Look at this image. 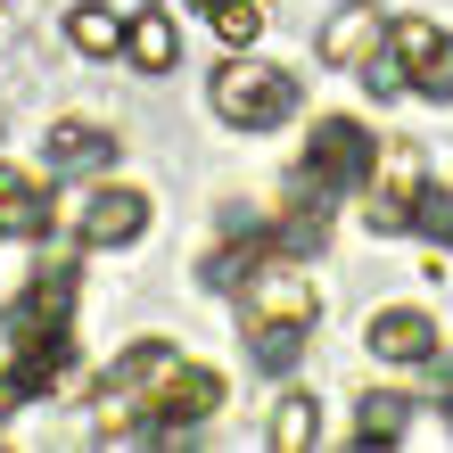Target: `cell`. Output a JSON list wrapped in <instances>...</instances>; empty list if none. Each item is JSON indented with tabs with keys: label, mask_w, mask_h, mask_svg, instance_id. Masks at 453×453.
I'll return each mask as SVG.
<instances>
[{
	"label": "cell",
	"mask_w": 453,
	"mask_h": 453,
	"mask_svg": "<svg viewBox=\"0 0 453 453\" xmlns=\"http://www.w3.org/2000/svg\"><path fill=\"white\" fill-rule=\"evenodd\" d=\"M206 17H215V34H223L231 50H248V42L264 34V9H256V0H215Z\"/></svg>",
	"instance_id": "cell-19"
},
{
	"label": "cell",
	"mask_w": 453,
	"mask_h": 453,
	"mask_svg": "<svg viewBox=\"0 0 453 453\" xmlns=\"http://www.w3.org/2000/svg\"><path fill=\"white\" fill-rule=\"evenodd\" d=\"M124 58L141 66V74H173V58H181V34H173V17H165V9H141V17H124Z\"/></svg>",
	"instance_id": "cell-10"
},
{
	"label": "cell",
	"mask_w": 453,
	"mask_h": 453,
	"mask_svg": "<svg viewBox=\"0 0 453 453\" xmlns=\"http://www.w3.org/2000/svg\"><path fill=\"white\" fill-rule=\"evenodd\" d=\"M412 198H420V149L412 141H395L388 157H371V206H363V223L371 231H412Z\"/></svg>",
	"instance_id": "cell-4"
},
{
	"label": "cell",
	"mask_w": 453,
	"mask_h": 453,
	"mask_svg": "<svg viewBox=\"0 0 453 453\" xmlns=\"http://www.w3.org/2000/svg\"><path fill=\"white\" fill-rule=\"evenodd\" d=\"M66 313H74V273H66V256L58 264H42L34 273V288L0 313V330H9V346L17 338H34V330H66Z\"/></svg>",
	"instance_id": "cell-6"
},
{
	"label": "cell",
	"mask_w": 453,
	"mask_h": 453,
	"mask_svg": "<svg viewBox=\"0 0 453 453\" xmlns=\"http://www.w3.org/2000/svg\"><path fill=\"white\" fill-rule=\"evenodd\" d=\"M363 83H371V99H404V91H412V66H404V58H395V50L380 42V50L363 58Z\"/></svg>",
	"instance_id": "cell-18"
},
{
	"label": "cell",
	"mask_w": 453,
	"mask_h": 453,
	"mask_svg": "<svg viewBox=\"0 0 453 453\" xmlns=\"http://www.w3.org/2000/svg\"><path fill=\"white\" fill-rule=\"evenodd\" d=\"M313 437H322V404H313V395H280V412H273V445H280V453H305Z\"/></svg>",
	"instance_id": "cell-15"
},
{
	"label": "cell",
	"mask_w": 453,
	"mask_h": 453,
	"mask_svg": "<svg viewBox=\"0 0 453 453\" xmlns=\"http://www.w3.org/2000/svg\"><path fill=\"white\" fill-rule=\"evenodd\" d=\"M66 42L83 50V58H116L124 50V17L108 0H83V9H66Z\"/></svg>",
	"instance_id": "cell-13"
},
{
	"label": "cell",
	"mask_w": 453,
	"mask_h": 453,
	"mask_svg": "<svg viewBox=\"0 0 453 453\" xmlns=\"http://www.w3.org/2000/svg\"><path fill=\"white\" fill-rule=\"evenodd\" d=\"M429 346H437V322H429V313H412V305L371 313V355H380V363H429Z\"/></svg>",
	"instance_id": "cell-9"
},
{
	"label": "cell",
	"mask_w": 453,
	"mask_h": 453,
	"mask_svg": "<svg viewBox=\"0 0 453 453\" xmlns=\"http://www.w3.org/2000/svg\"><path fill=\"white\" fill-rule=\"evenodd\" d=\"M371 132L355 124V116H322L313 124V149H305V181H322V198H338V190H355V181H371Z\"/></svg>",
	"instance_id": "cell-3"
},
{
	"label": "cell",
	"mask_w": 453,
	"mask_h": 453,
	"mask_svg": "<svg viewBox=\"0 0 453 453\" xmlns=\"http://www.w3.org/2000/svg\"><path fill=\"white\" fill-rule=\"evenodd\" d=\"M116 165V141L99 124H58L50 132V173H108Z\"/></svg>",
	"instance_id": "cell-11"
},
{
	"label": "cell",
	"mask_w": 453,
	"mask_h": 453,
	"mask_svg": "<svg viewBox=\"0 0 453 453\" xmlns=\"http://www.w3.org/2000/svg\"><path fill=\"white\" fill-rule=\"evenodd\" d=\"M437 42H445V34H437L429 17H395V25H388V50H395V58H404V66H420V58H429Z\"/></svg>",
	"instance_id": "cell-22"
},
{
	"label": "cell",
	"mask_w": 453,
	"mask_h": 453,
	"mask_svg": "<svg viewBox=\"0 0 453 453\" xmlns=\"http://www.w3.org/2000/svg\"><path fill=\"white\" fill-rule=\"evenodd\" d=\"M404 395H363V420H355V445H395L404 437Z\"/></svg>",
	"instance_id": "cell-17"
},
{
	"label": "cell",
	"mask_w": 453,
	"mask_h": 453,
	"mask_svg": "<svg viewBox=\"0 0 453 453\" xmlns=\"http://www.w3.org/2000/svg\"><path fill=\"white\" fill-rule=\"evenodd\" d=\"M322 313V288L297 264H264L256 273V322H313Z\"/></svg>",
	"instance_id": "cell-7"
},
{
	"label": "cell",
	"mask_w": 453,
	"mask_h": 453,
	"mask_svg": "<svg viewBox=\"0 0 453 453\" xmlns=\"http://www.w3.org/2000/svg\"><path fill=\"white\" fill-rule=\"evenodd\" d=\"M149 231V198L141 190H91L74 206V248H132Z\"/></svg>",
	"instance_id": "cell-5"
},
{
	"label": "cell",
	"mask_w": 453,
	"mask_h": 453,
	"mask_svg": "<svg viewBox=\"0 0 453 453\" xmlns=\"http://www.w3.org/2000/svg\"><path fill=\"white\" fill-rule=\"evenodd\" d=\"M273 256H280V248H273V231H256V239H231L223 256H206V273H198V280H206V288H239V280H256Z\"/></svg>",
	"instance_id": "cell-14"
},
{
	"label": "cell",
	"mask_w": 453,
	"mask_h": 453,
	"mask_svg": "<svg viewBox=\"0 0 453 453\" xmlns=\"http://www.w3.org/2000/svg\"><path fill=\"white\" fill-rule=\"evenodd\" d=\"M412 91H420V99H437V108H453V42H437L429 58L412 66Z\"/></svg>",
	"instance_id": "cell-20"
},
{
	"label": "cell",
	"mask_w": 453,
	"mask_h": 453,
	"mask_svg": "<svg viewBox=\"0 0 453 453\" xmlns=\"http://www.w3.org/2000/svg\"><path fill=\"white\" fill-rule=\"evenodd\" d=\"M215 116L239 132H273L297 116V83L264 58H231V66H215Z\"/></svg>",
	"instance_id": "cell-2"
},
{
	"label": "cell",
	"mask_w": 453,
	"mask_h": 453,
	"mask_svg": "<svg viewBox=\"0 0 453 453\" xmlns=\"http://www.w3.org/2000/svg\"><path fill=\"white\" fill-rule=\"evenodd\" d=\"M412 231L437 239V248H453V190H420L412 198Z\"/></svg>",
	"instance_id": "cell-21"
},
{
	"label": "cell",
	"mask_w": 453,
	"mask_h": 453,
	"mask_svg": "<svg viewBox=\"0 0 453 453\" xmlns=\"http://www.w3.org/2000/svg\"><path fill=\"white\" fill-rule=\"evenodd\" d=\"M173 380H181V355H173V346H132V355L108 371V380H99V437H132V429H141V420H157V412H165V395H173Z\"/></svg>",
	"instance_id": "cell-1"
},
{
	"label": "cell",
	"mask_w": 453,
	"mask_h": 453,
	"mask_svg": "<svg viewBox=\"0 0 453 453\" xmlns=\"http://www.w3.org/2000/svg\"><path fill=\"white\" fill-rule=\"evenodd\" d=\"M256 363L264 371H297V355H305V322H256Z\"/></svg>",
	"instance_id": "cell-16"
},
{
	"label": "cell",
	"mask_w": 453,
	"mask_h": 453,
	"mask_svg": "<svg viewBox=\"0 0 453 453\" xmlns=\"http://www.w3.org/2000/svg\"><path fill=\"white\" fill-rule=\"evenodd\" d=\"M206 9H215V0H206Z\"/></svg>",
	"instance_id": "cell-23"
},
{
	"label": "cell",
	"mask_w": 453,
	"mask_h": 453,
	"mask_svg": "<svg viewBox=\"0 0 453 453\" xmlns=\"http://www.w3.org/2000/svg\"><path fill=\"white\" fill-rule=\"evenodd\" d=\"M50 231V198H42V181H25L0 165V239H42Z\"/></svg>",
	"instance_id": "cell-12"
},
{
	"label": "cell",
	"mask_w": 453,
	"mask_h": 453,
	"mask_svg": "<svg viewBox=\"0 0 453 453\" xmlns=\"http://www.w3.org/2000/svg\"><path fill=\"white\" fill-rule=\"evenodd\" d=\"M380 42H388V17L371 9V0H346V9L322 25V66H363Z\"/></svg>",
	"instance_id": "cell-8"
}]
</instances>
